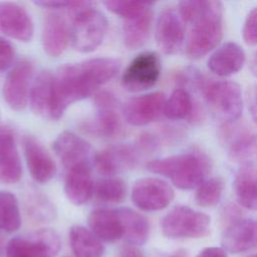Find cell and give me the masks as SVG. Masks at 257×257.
Listing matches in <instances>:
<instances>
[{
	"instance_id": "1",
	"label": "cell",
	"mask_w": 257,
	"mask_h": 257,
	"mask_svg": "<svg viewBox=\"0 0 257 257\" xmlns=\"http://www.w3.org/2000/svg\"><path fill=\"white\" fill-rule=\"evenodd\" d=\"M120 64L116 58L95 57L60 66L53 74L50 118L59 119L70 104L90 96L98 86L116 75Z\"/></svg>"
},
{
	"instance_id": "2",
	"label": "cell",
	"mask_w": 257,
	"mask_h": 257,
	"mask_svg": "<svg viewBox=\"0 0 257 257\" xmlns=\"http://www.w3.org/2000/svg\"><path fill=\"white\" fill-rule=\"evenodd\" d=\"M184 24L190 25L186 54L200 59L213 50L223 36V7L215 0H186L179 3Z\"/></svg>"
},
{
	"instance_id": "3",
	"label": "cell",
	"mask_w": 257,
	"mask_h": 257,
	"mask_svg": "<svg viewBox=\"0 0 257 257\" xmlns=\"http://www.w3.org/2000/svg\"><path fill=\"white\" fill-rule=\"evenodd\" d=\"M147 169L157 175L169 178L181 190L197 188L210 171L208 157L199 150L157 159L147 164Z\"/></svg>"
},
{
	"instance_id": "4",
	"label": "cell",
	"mask_w": 257,
	"mask_h": 257,
	"mask_svg": "<svg viewBox=\"0 0 257 257\" xmlns=\"http://www.w3.org/2000/svg\"><path fill=\"white\" fill-rule=\"evenodd\" d=\"M195 84L204 94L206 103L212 114L223 123L237 121L243 109L242 90L234 81H208L196 73Z\"/></svg>"
},
{
	"instance_id": "5",
	"label": "cell",
	"mask_w": 257,
	"mask_h": 257,
	"mask_svg": "<svg viewBox=\"0 0 257 257\" xmlns=\"http://www.w3.org/2000/svg\"><path fill=\"white\" fill-rule=\"evenodd\" d=\"M92 2L75 10L69 40L72 47L79 52H91L97 48L105 36L107 19L99 10L92 8Z\"/></svg>"
},
{
	"instance_id": "6",
	"label": "cell",
	"mask_w": 257,
	"mask_h": 257,
	"mask_svg": "<svg viewBox=\"0 0 257 257\" xmlns=\"http://www.w3.org/2000/svg\"><path fill=\"white\" fill-rule=\"evenodd\" d=\"M211 218L188 206H176L161 222L163 234L170 239H197L210 233Z\"/></svg>"
},
{
	"instance_id": "7",
	"label": "cell",
	"mask_w": 257,
	"mask_h": 257,
	"mask_svg": "<svg viewBox=\"0 0 257 257\" xmlns=\"http://www.w3.org/2000/svg\"><path fill=\"white\" fill-rule=\"evenodd\" d=\"M161 70V59L157 52H141L125 68L121 76V85L131 92L147 90L158 82Z\"/></svg>"
},
{
	"instance_id": "8",
	"label": "cell",
	"mask_w": 257,
	"mask_h": 257,
	"mask_svg": "<svg viewBox=\"0 0 257 257\" xmlns=\"http://www.w3.org/2000/svg\"><path fill=\"white\" fill-rule=\"evenodd\" d=\"M60 249L57 233L41 229L26 236L12 238L5 248L6 257H54Z\"/></svg>"
},
{
	"instance_id": "9",
	"label": "cell",
	"mask_w": 257,
	"mask_h": 257,
	"mask_svg": "<svg viewBox=\"0 0 257 257\" xmlns=\"http://www.w3.org/2000/svg\"><path fill=\"white\" fill-rule=\"evenodd\" d=\"M220 138L232 161L242 165H257V134L234 121L223 123Z\"/></svg>"
},
{
	"instance_id": "10",
	"label": "cell",
	"mask_w": 257,
	"mask_h": 257,
	"mask_svg": "<svg viewBox=\"0 0 257 257\" xmlns=\"http://www.w3.org/2000/svg\"><path fill=\"white\" fill-rule=\"evenodd\" d=\"M96 116L83 123L88 134L102 138H114L121 133V121L117 112V99L109 91H99L94 95Z\"/></svg>"
},
{
	"instance_id": "11",
	"label": "cell",
	"mask_w": 257,
	"mask_h": 257,
	"mask_svg": "<svg viewBox=\"0 0 257 257\" xmlns=\"http://www.w3.org/2000/svg\"><path fill=\"white\" fill-rule=\"evenodd\" d=\"M175 197L173 188L159 178L138 180L132 190V201L142 211L155 212L167 208Z\"/></svg>"
},
{
	"instance_id": "12",
	"label": "cell",
	"mask_w": 257,
	"mask_h": 257,
	"mask_svg": "<svg viewBox=\"0 0 257 257\" xmlns=\"http://www.w3.org/2000/svg\"><path fill=\"white\" fill-rule=\"evenodd\" d=\"M33 64L28 59L18 61L6 75L3 84V98L14 110H23L29 101Z\"/></svg>"
},
{
	"instance_id": "13",
	"label": "cell",
	"mask_w": 257,
	"mask_h": 257,
	"mask_svg": "<svg viewBox=\"0 0 257 257\" xmlns=\"http://www.w3.org/2000/svg\"><path fill=\"white\" fill-rule=\"evenodd\" d=\"M141 155L137 146L117 145L94 154V167L100 175L114 177L120 172L134 169Z\"/></svg>"
},
{
	"instance_id": "14",
	"label": "cell",
	"mask_w": 257,
	"mask_h": 257,
	"mask_svg": "<svg viewBox=\"0 0 257 257\" xmlns=\"http://www.w3.org/2000/svg\"><path fill=\"white\" fill-rule=\"evenodd\" d=\"M165 102V94L160 91L133 97L123 105V116L127 123L135 126L149 124L163 113Z\"/></svg>"
},
{
	"instance_id": "15",
	"label": "cell",
	"mask_w": 257,
	"mask_h": 257,
	"mask_svg": "<svg viewBox=\"0 0 257 257\" xmlns=\"http://www.w3.org/2000/svg\"><path fill=\"white\" fill-rule=\"evenodd\" d=\"M0 31L6 36L21 42H29L34 26L24 7L14 2H0Z\"/></svg>"
},
{
	"instance_id": "16",
	"label": "cell",
	"mask_w": 257,
	"mask_h": 257,
	"mask_svg": "<svg viewBox=\"0 0 257 257\" xmlns=\"http://www.w3.org/2000/svg\"><path fill=\"white\" fill-rule=\"evenodd\" d=\"M156 42L165 54L177 53L183 45L185 37L184 22L174 9L163 10L156 24Z\"/></svg>"
},
{
	"instance_id": "17",
	"label": "cell",
	"mask_w": 257,
	"mask_h": 257,
	"mask_svg": "<svg viewBox=\"0 0 257 257\" xmlns=\"http://www.w3.org/2000/svg\"><path fill=\"white\" fill-rule=\"evenodd\" d=\"M22 147L31 177L40 184L52 180L56 174V165L41 143L32 136H25Z\"/></svg>"
},
{
	"instance_id": "18",
	"label": "cell",
	"mask_w": 257,
	"mask_h": 257,
	"mask_svg": "<svg viewBox=\"0 0 257 257\" xmlns=\"http://www.w3.org/2000/svg\"><path fill=\"white\" fill-rule=\"evenodd\" d=\"M222 247L238 254L257 248V220L240 218L228 224L222 235Z\"/></svg>"
},
{
	"instance_id": "19",
	"label": "cell",
	"mask_w": 257,
	"mask_h": 257,
	"mask_svg": "<svg viewBox=\"0 0 257 257\" xmlns=\"http://www.w3.org/2000/svg\"><path fill=\"white\" fill-rule=\"evenodd\" d=\"M52 149L65 170L90 163V145L72 132L64 131L59 134L52 144Z\"/></svg>"
},
{
	"instance_id": "20",
	"label": "cell",
	"mask_w": 257,
	"mask_h": 257,
	"mask_svg": "<svg viewBox=\"0 0 257 257\" xmlns=\"http://www.w3.org/2000/svg\"><path fill=\"white\" fill-rule=\"evenodd\" d=\"M22 177V166L15 137L8 127H0V182L15 184Z\"/></svg>"
},
{
	"instance_id": "21",
	"label": "cell",
	"mask_w": 257,
	"mask_h": 257,
	"mask_svg": "<svg viewBox=\"0 0 257 257\" xmlns=\"http://www.w3.org/2000/svg\"><path fill=\"white\" fill-rule=\"evenodd\" d=\"M94 183L90 163L81 164L66 170L64 193L74 205L85 204L93 194Z\"/></svg>"
},
{
	"instance_id": "22",
	"label": "cell",
	"mask_w": 257,
	"mask_h": 257,
	"mask_svg": "<svg viewBox=\"0 0 257 257\" xmlns=\"http://www.w3.org/2000/svg\"><path fill=\"white\" fill-rule=\"evenodd\" d=\"M69 40V28L65 19L58 13L52 12L45 16L41 42L45 53L57 57L65 50Z\"/></svg>"
},
{
	"instance_id": "23",
	"label": "cell",
	"mask_w": 257,
	"mask_h": 257,
	"mask_svg": "<svg viewBox=\"0 0 257 257\" xmlns=\"http://www.w3.org/2000/svg\"><path fill=\"white\" fill-rule=\"evenodd\" d=\"M245 60L246 56L242 47L235 42H227L212 53L207 65L214 74L226 77L240 71Z\"/></svg>"
},
{
	"instance_id": "24",
	"label": "cell",
	"mask_w": 257,
	"mask_h": 257,
	"mask_svg": "<svg viewBox=\"0 0 257 257\" xmlns=\"http://www.w3.org/2000/svg\"><path fill=\"white\" fill-rule=\"evenodd\" d=\"M87 223L90 231L100 241L112 243L123 237L121 221L116 210L95 209L89 213Z\"/></svg>"
},
{
	"instance_id": "25",
	"label": "cell",
	"mask_w": 257,
	"mask_h": 257,
	"mask_svg": "<svg viewBox=\"0 0 257 257\" xmlns=\"http://www.w3.org/2000/svg\"><path fill=\"white\" fill-rule=\"evenodd\" d=\"M153 3L140 13L124 19L122 25L123 42L128 49L142 47L149 39L153 23Z\"/></svg>"
},
{
	"instance_id": "26",
	"label": "cell",
	"mask_w": 257,
	"mask_h": 257,
	"mask_svg": "<svg viewBox=\"0 0 257 257\" xmlns=\"http://www.w3.org/2000/svg\"><path fill=\"white\" fill-rule=\"evenodd\" d=\"M53 101V74L50 71H41L31 84L29 104L31 110L40 116L50 118Z\"/></svg>"
},
{
	"instance_id": "27",
	"label": "cell",
	"mask_w": 257,
	"mask_h": 257,
	"mask_svg": "<svg viewBox=\"0 0 257 257\" xmlns=\"http://www.w3.org/2000/svg\"><path fill=\"white\" fill-rule=\"evenodd\" d=\"M233 188L242 207L257 211V168L255 166L242 165L236 172Z\"/></svg>"
},
{
	"instance_id": "28",
	"label": "cell",
	"mask_w": 257,
	"mask_h": 257,
	"mask_svg": "<svg viewBox=\"0 0 257 257\" xmlns=\"http://www.w3.org/2000/svg\"><path fill=\"white\" fill-rule=\"evenodd\" d=\"M123 231V239L130 245H143L150 236V223L148 219L139 212L122 207L116 209Z\"/></svg>"
},
{
	"instance_id": "29",
	"label": "cell",
	"mask_w": 257,
	"mask_h": 257,
	"mask_svg": "<svg viewBox=\"0 0 257 257\" xmlns=\"http://www.w3.org/2000/svg\"><path fill=\"white\" fill-rule=\"evenodd\" d=\"M69 243L75 257H101L104 247L88 229L75 225L69 231Z\"/></svg>"
},
{
	"instance_id": "30",
	"label": "cell",
	"mask_w": 257,
	"mask_h": 257,
	"mask_svg": "<svg viewBox=\"0 0 257 257\" xmlns=\"http://www.w3.org/2000/svg\"><path fill=\"white\" fill-rule=\"evenodd\" d=\"M21 226L19 204L11 192L0 190V231L12 233Z\"/></svg>"
},
{
	"instance_id": "31",
	"label": "cell",
	"mask_w": 257,
	"mask_h": 257,
	"mask_svg": "<svg viewBox=\"0 0 257 257\" xmlns=\"http://www.w3.org/2000/svg\"><path fill=\"white\" fill-rule=\"evenodd\" d=\"M194 112V103L190 93L183 88H176L166 99L163 113L172 120L190 118Z\"/></svg>"
},
{
	"instance_id": "32",
	"label": "cell",
	"mask_w": 257,
	"mask_h": 257,
	"mask_svg": "<svg viewBox=\"0 0 257 257\" xmlns=\"http://www.w3.org/2000/svg\"><path fill=\"white\" fill-rule=\"evenodd\" d=\"M93 194L102 203H120L126 196V185L123 180L105 177L94 184Z\"/></svg>"
},
{
	"instance_id": "33",
	"label": "cell",
	"mask_w": 257,
	"mask_h": 257,
	"mask_svg": "<svg viewBox=\"0 0 257 257\" xmlns=\"http://www.w3.org/2000/svg\"><path fill=\"white\" fill-rule=\"evenodd\" d=\"M224 182L219 177H214L203 181L196 190L195 201L197 205L203 208L216 206L222 197Z\"/></svg>"
},
{
	"instance_id": "34",
	"label": "cell",
	"mask_w": 257,
	"mask_h": 257,
	"mask_svg": "<svg viewBox=\"0 0 257 257\" xmlns=\"http://www.w3.org/2000/svg\"><path fill=\"white\" fill-rule=\"evenodd\" d=\"M151 2L141 1H124V0H107L103 2V5L112 13L120 16L123 19L132 17L145 8L150 6Z\"/></svg>"
},
{
	"instance_id": "35",
	"label": "cell",
	"mask_w": 257,
	"mask_h": 257,
	"mask_svg": "<svg viewBox=\"0 0 257 257\" xmlns=\"http://www.w3.org/2000/svg\"><path fill=\"white\" fill-rule=\"evenodd\" d=\"M242 36L248 45H257V7L248 13L243 25Z\"/></svg>"
},
{
	"instance_id": "36",
	"label": "cell",
	"mask_w": 257,
	"mask_h": 257,
	"mask_svg": "<svg viewBox=\"0 0 257 257\" xmlns=\"http://www.w3.org/2000/svg\"><path fill=\"white\" fill-rule=\"evenodd\" d=\"M15 58V49L13 45L0 36V71L8 69Z\"/></svg>"
},
{
	"instance_id": "37",
	"label": "cell",
	"mask_w": 257,
	"mask_h": 257,
	"mask_svg": "<svg viewBox=\"0 0 257 257\" xmlns=\"http://www.w3.org/2000/svg\"><path fill=\"white\" fill-rule=\"evenodd\" d=\"M36 5L47 8V9H71L77 10L83 6H85L88 2L87 1H35Z\"/></svg>"
},
{
	"instance_id": "38",
	"label": "cell",
	"mask_w": 257,
	"mask_h": 257,
	"mask_svg": "<svg viewBox=\"0 0 257 257\" xmlns=\"http://www.w3.org/2000/svg\"><path fill=\"white\" fill-rule=\"evenodd\" d=\"M246 101L251 117L257 123V83L248 87L246 92Z\"/></svg>"
},
{
	"instance_id": "39",
	"label": "cell",
	"mask_w": 257,
	"mask_h": 257,
	"mask_svg": "<svg viewBox=\"0 0 257 257\" xmlns=\"http://www.w3.org/2000/svg\"><path fill=\"white\" fill-rule=\"evenodd\" d=\"M196 257H227V251L223 247H207Z\"/></svg>"
},
{
	"instance_id": "40",
	"label": "cell",
	"mask_w": 257,
	"mask_h": 257,
	"mask_svg": "<svg viewBox=\"0 0 257 257\" xmlns=\"http://www.w3.org/2000/svg\"><path fill=\"white\" fill-rule=\"evenodd\" d=\"M117 257H145V254L137 246L128 244L119 250Z\"/></svg>"
},
{
	"instance_id": "41",
	"label": "cell",
	"mask_w": 257,
	"mask_h": 257,
	"mask_svg": "<svg viewBox=\"0 0 257 257\" xmlns=\"http://www.w3.org/2000/svg\"><path fill=\"white\" fill-rule=\"evenodd\" d=\"M250 69L252 71V73L257 76V52L253 55L252 59H251V63H250Z\"/></svg>"
},
{
	"instance_id": "42",
	"label": "cell",
	"mask_w": 257,
	"mask_h": 257,
	"mask_svg": "<svg viewBox=\"0 0 257 257\" xmlns=\"http://www.w3.org/2000/svg\"><path fill=\"white\" fill-rule=\"evenodd\" d=\"M169 257H189L188 251L185 249H178L174 253H172Z\"/></svg>"
},
{
	"instance_id": "43",
	"label": "cell",
	"mask_w": 257,
	"mask_h": 257,
	"mask_svg": "<svg viewBox=\"0 0 257 257\" xmlns=\"http://www.w3.org/2000/svg\"><path fill=\"white\" fill-rule=\"evenodd\" d=\"M3 252H4V242H3L2 237L0 236V257H2Z\"/></svg>"
},
{
	"instance_id": "44",
	"label": "cell",
	"mask_w": 257,
	"mask_h": 257,
	"mask_svg": "<svg viewBox=\"0 0 257 257\" xmlns=\"http://www.w3.org/2000/svg\"><path fill=\"white\" fill-rule=\"evenodd\" d=\"M249 257H257V253H255V254H252V255H250Z\"/></svg>"
}]
</instances>
